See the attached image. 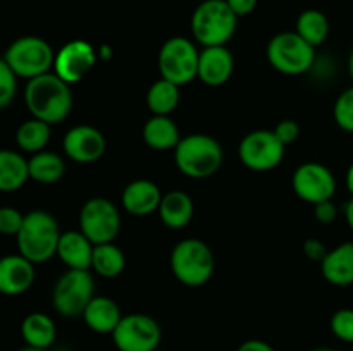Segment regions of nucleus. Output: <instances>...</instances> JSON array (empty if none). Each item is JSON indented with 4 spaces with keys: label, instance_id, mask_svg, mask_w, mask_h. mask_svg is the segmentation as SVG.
Listing matches in <instances>:
<instances>
[{
    "label": "nucleus",
    "instance_id": "nucleus-1",
    "mask_svg": "<svg viewBox=\"0 0 353 351\" xmlns=\"http://www.w3.org/2000/svg\"><path fill=\"white\" fill-rule=\"evenodd\" d=\"M24 102L31 117L45 120L50 126L59 124L72 110L71 85L55 72H47L28 81L24 88Z\"/></svg>",
    "mask_w": 353,
    "mask_h": 351
},
{
    "label": "nucleus",
    "instance_id": "nucleus-2",
    "mask_svg": "<svg viewBox=\"0 0 353 351\" xmlns=\"http://www.w3.org/2000/svg\"><path fill=\"white\" fill-rule=\"evenodd\" d=\"M61 236V227L52 213L31 210L24 215V224L16 236L17 248L33 264H45L57 255Z\"/></svg>",
    "mask_w": 353,
    "mask_h": 351
},
{
    "label": "nucleus",
    "instance_id": "nucleus-3",
    "mask_svg": "<svg viewBox=\"0 0 353 351\" xmlns=\"http://www.w3.org/2000/svg\"><path fill=\"white\" fill-rule=\"evenodd\" d=\"M223 160V147L210 134L195 133L183 136L174 150L176 167L190 179L210 178L219 171Z\"/></svg>",
    "mask_w": 353,
    "mask_h": 351
},
{
    "label": "nucleus",
    "instance_id": "nucleus-4",
    "mask_svg": "<svg viewBox=\"0 0 353 351\" xmlns=\"http://www.w3.org/2000/svg\"><path fill=\"white\" fill-rule=\"evenodd\" d=\"M192 34L203 47L226 45L234 36L238 16L226 0H203L192 14Z\"/></svg>",
    "mask_w": 353,
    "mask_h": 351
},
{
    "label": "nucleus",
    "instance_id": "nucleus-5",
    "mask_svg": "<svg viewBox=\"0 0 353 351\" xmlns=\"http://www.w3.org/2000/svg\"><path fill=\"white\" fill-rule=\"evenodd\" d=\"M214 268L216 260L205 241L199 237H186L172 248L171 270L181 284L200 288L210 281Z\"/></svg>",
    "mask_w": 353,
    "mask_h": 351
},
{
    "label": "nucleus",
    "instance_id": "nucleus-6",
    "mask_svg": "<svg viewBox=\"0 0 353 351\" xmlns=\"http://www.w3.org/2000/svg\"><path fill=\"white\" fill-rule=\"evenodd\" d=\"M17 78L34 79L50 72L55 64V52L50 43L40 36H21L9 45L2 58Z\"/></svg>",
    "mask_w": 353,
    "mask_h": 351
},
{
    "label": "nucleus",
    "instance_id": "nucleus-7",
    "mask_svg": "<svg viewBox=\"0 0 353 351\" xmlns=\"http://www.w3.org/2000/svg\"><path fill=\"white\" fill-rule=\"evenodd\" d=\"M95 279L90 270L68 268L59 277L52 292V305L59 315L65 319L83 317L86 306L95 298Z\"/></svg>",
    "mask_w": 353,
    "mask_h": 351
},
{
    "label": "nucleus",
    "instance_id": "nucleus-8",
    "mask_svg": "<svg viewBox=\"0 0 353 351\" xmlns=\"http://www.w3.org/2000/svg\"><path fill=\"white\" fill-rule=\"evenodd\" d=\"M268 61L281 74L299 76L314 65L316 48L296 31H281L269 41Z\"/></svg>",
    "mask_w": 353,
    "mask_h": 351
},
{
    "label": "nucleus",
    "instance_id": "nucleus-9",
    "mask_svg": "<svg viewBox=\"0 0 353 351\" xmlns=\"http://www.w3.org/2000/svg\"><path fill=\"white\" fill-rule=\"evenodd\" d=\"M199 61L200 52L192 40L172 36L159 50V72L161 78L185 86L199 78Z\"/></svg>",
    "mask_w": 353,
    "mask_h": 351
},
{
    "label": "nucleus",
    "instance_id": "nucleus-10",
    "mask_svg": "<svg viewBox=\"0 0 353 351\" xmlns=\"http://www.w3.org/2000/svg\"><path fill=\"white\" fill-rule=\"evenodd\" d=\"M79 231L93 244L114 243L121 231L119 210L103 196L90 198L79 212Z\"/></svg>",
    "mask_w": 353,
    "mask_h": 351
},
{
    "label": "nucleus",
    "instance_id": "nucleus-11",
    "mask_svg": "<svg viewBox=\"0 0 353 351\" xmlns=\"http://www.w3.org/2000/svg\"><path fill=\"white\" fill-rule=\"evenodd\" d=\"M286 147L274 131L257 129L248 133L238 147L241 164L255 172H268L278 167L285 158Z\"/></svg>",
    "mask_w": 353,
    "mask_h": 351
},
{
    "label": "nucleus",
    "instance_id": "nucleus-12",
    "mask_svg": "<svg viewBox=\"0 0 353 351\" xmlns=\"http://www.w3.org/2000/svg\"><path fill=\"white\" fill-rule=\"evenodd\" d=\"M110 336L119 351H155L162 341V330L150 315L128 313Z\"/></svg>",
    "mask_w": 353,
    "mask_h": 351
},
{
    "label": "nucleus",
    "instance_id": "nucleus-13",
    "mask_svg": "<svg viewBox=\"0 0 353 351\" xmlns=\"http://www.w3.org/2000/svg\"><path fill=\"white\" fill-rule=\"evenodd\" d=\"M293 189L303 202L317 205L321 202L333 200L336 193V178L324 164L305 162L293 172Z\"/></svg>",
    "mask_w": 353,
    "mask_h": 351
},
{
    "label": "nucleus",
    "instance_id": "nucleus-14",
    "mask_svg": "<svg viewBox=\"0 0 353 351\" xmlns=\"http://www.w3.org/2000/svg\"><path fill=\"white\" fill-rule=\"evenodd\" d=\"M99 54L92 43L85 40H71L55 54L54 72L68 85L79 83L97 64Z\"/></svg>",
    "mask_w": 353,
    "mask_h": 351
},
{
    "label": "nucleus",
    "instance_id": "nucleus-15",
    "mask_svg": "<svg viewBox=\"0 0 353 351\" xmlns=\"http://www.w3.org/2000/svg\"><path fill=\"white\" fill-rule=\"evenodd\" d=\"M105 147L107 141L102 131L88 124L71 127L62 140L64 153L76 164H93L100 160L105 153Z\"/></svg>",
    "mask_w": 353,
    "mask_h": 351
},
{
    "label": "nucleus",
    "instance_id": "nucleus-16",
    "mask_svg": "<svg viewBox=\"0 0 353 351\" xmlns=\"http://www.w3.org/2000/svg\"><path fill=\"white\" fill-rule=\"evenodd\" d=\"M234 57L226 45L203 47L199 61V79L207 86H223L233 76Z\"/></svg>",
    "mask_w": 353,
    "mask_h": 351
},
{
    "label": "nucleus",
    "instance_id": "nucleus-17",
    "mask_svg": "<svg viewBox=\"0 0 353 351\" xmlns=\"http://www.w3.org/2000/svg\"><path fill=\"white\" fill-rule=\"evenodd\" d=\"M34 282V264L21 253L7 255L0 260V292L19 296Z\"/></svg>",
    "mask_w": 353,
    "mask_h": 351
},
{
    "label": "nucleus",
    "instance_id": "nucleus-18",
    "mask_svg": "<svg viewBox=\"0 0 353 351\" xmlns=\"http://www.w3.org/2000/svg\"><path fill=\"white\" fill-rule=\"evenodd\" d=\"M162 191L150 179H137L124 188L121 203L134 217H145L157 212L162 202Z\"/></svg>",
    "mask_w": 353,
    "mask_h": 351
},
{
    "label": "nucleus",
    "instance_id": "nucleus-19",
    "mask_svg": "<svg viewBox=\"0 0 353 351\" xmlns=\"http://www.w3.org/2000/svg\"><path fill=\"white\" fill-rule=\"evenodd\" d=\"M95 244L81 233V231H65L59 241L57 257L68 268L76 270H90L93 260Z\"/></svg>",
    "mask_w": 353,
    "mask_h": 351
},
{
    "label": "nucleus",
    "instance_id": "nucleus-20",
    "mask_svg": "<svg viewBox=\"0 0 353 351\" xmlns=\"http://www.w3.org/2000/svg\"><path fill=\"white\" fill-rule=\"evenodd\" d=\"M321 272L330 284L347 288L353 284V241L338 244L321 262Z\"/></svg>",
    "mask_w": 353,
    "mask_h": 351
},
{
    "label": "nucleus",
    "instance_id": "nucleus-21",
    "mask_svg": "<svg viewBox=\"0 0 353 351\" xmlns=\"http://www.w3.org/2000/svg\"><path fill=\"white\" fill-rule=\"evenodd\" d=\"M123 317L119 305L109 296H95L83 313L88 329L97 334H112Z\"/></svg>",
    "mask_w": 353,
    "mask_h": 351
},
{
    "label": "nucleus",
    "instance_id": "nucleus-22",
    "mask_svg": "<svg viewBox=\"0 0 353 351\" xmlns=\"http://www.w3.org/2000/svg\"><path fill=\"white\" fill-rule=\"evenodd\" d=\"M159 217L162 224L169 229H183L188 226L195 213V205L188 193L172 189L162 196L161 206H159Z\"/></svg>",
    "mask_w": 353,
    "mask_h": 351
},
{
    "label": "nucleus",
    "instance_id": "nucleus-23",
    "mask_svg": "<svg viewBox=\"0 0 353 351\" xmlns=\"http://www.w3.org/2000/svg\"><path fill=\"white\" fill-rule=\"evenodd\" d=\"M181 138L178 124L169 116H152L143 126V141L155 151L176 150Z\"/></svg>",
    "mask_w": 353,
    "mask_h": 351
},
{
    "label": "nucleus",
    "instance_id": "nucleus-24",
    "mask_svg": "<svg viewBox=\"0 0 353 351\" xmlns=\"http://www.w3.org/2000/svg\"><path fill=\"white\" fill-rule=\"evenodd\" d=\"M21 336L26 346L48 350L57 339V327L47 313L33 312L24 317L21 323Z\"/></svg>",
    "mask_w": 353,
    "mask_h": 351
},
{
    "label": "nucleus",
    "instance_id": "nucleus-25",
    "mask_svg": "<svg viewBox=\"0 0 353 351\" xmlns=\"http://www.w3.org/2000/svg\"><path fill=\"white\" fill-rule=\"evenodd\" d=\"M30 176V160L12 150H3L0 153V189L3 193H12L26 184Z\"/></svg>",
    "mask_w": 353,
    "mask_h": 351
},
{
    "label": "nucleus",
    "instance_id": "nucleus-26",
    "mask_svg": "<svg viewBox=\"0 0 353 351\" xmlns=\"http://www.w3.org/2000/svg\"><path fill=\"white\" fill-rule=\"evenodd\" d=\"M181 86L161 78L148 88L147 107L154 116H171L181 100Z\"/></svg>",
    "mask_w": 353,
    "mask_h": 351
},
{
    "label": "nucleus",
    "instance_id": "nucleus-27",
    "mask_svg": "<svg viewBox=\"0 0 353 351\" xmlns=\"http://www.w3.org/2000/svg\"><path fill=\"white\" fill-rule=\"evenodd\" d=\"M92 268L100 277H119L124 272V268H126V255L114 243L95 244Z\"/></svg>",
    "mask_w": 353,
    "mask_h": 351
},
{
    "label": "nucleus",
    "instance_id": "nucleus-28",
    "mask_svg": "<svg viewBox=\"0 0 353 351\" xmlns=\"http://www.w3.org/2000/svg\"><path fill=\"white\" fill-rule=\"evenodd\" d=\"M65 172V162L54 151H38L30 158V176L41 184H54L61 181Z\"/></svg>",
    "mask_w": 353,
    "mask_h": 351
},
{
    "label": "nucleus",
    "instance_id": "nucleus-29",
    "mask_svg": "<svg viewBox=\"0 0 353 351\" xmlns=\"http://www.w3.org/2000/svg\"><path fill=\"white\" fill-rule=\"evenodd\" d=\"M330 19L324 12L317 9H307L296 19L295 31L314 48L323 45L330 36Z\"/></svg>",
    "mask_w": 353,
    "mask_h": 351
},
{
    "label": "nucleus",
    "instance_id": "nucleus-30",
    "mask_svg": "<svg viewBox=\"0 0 353 351\" xmlns=\"http://www.w3.org/2000/svg\"><path fill=\"white\" fill-rule=\"evenodd\" d=\"M48 141H50V124L45 120L31 117L30 120H24L17 127L16 143L26 153L34 155L38 151H43Z\"/></svg>",
    "mask_w": 353,
    "mask_h": 351
},
{
    "label": "nucleus",
    "instance_id": "nucleus-31",
    "mask_svg": "<svg viewBox=\"0 0 353 351\" xmlns=\"http://www.w3.org/2000/svg\"><path fill=\"white\" fill-rule=\"evenodd\" d=\"M334 120L347 133H353V86L340 93L333 109Z\"/></svg>",
    "mask_w": 353,
    "mask_h": 351
},
{
    "label": "nucleus",
    "instance_id": "nucleus-32",
    "mask_svg": "<svg viewBox=\"0 0 353 351\" xmlns=\"http://www.w3.org/2000/svg\"><path fill=\"white\" fill-rule=\"evenodd\" d=\"M331 332L343 343L353 344V308H340L330 320Z\"/></svg>",
    "mask_w": 353,
    "mask_h": 351
},
{
    "label": "nucleus",
    "instance_id": "nucleus-33",
    "mask_svg": "<svg viewBox=\"0 0 353 351\" xmlns=\"http://www.w3.org/2000/svg\"><path fill=\"white\" fill-rule=\"evenodd\" d=\"M17 74L6 64L0 62V107L7 109L16 98Z\"/></svg>",
    "mask_w": 353,
    "mask_h": 351
},
{
    "label": "nucleus",
    "instance_id": "nucleus-34",
    "mask_svg": "<svg viewBox=\"0 0 353 351\" xmlns=\"http://www.w3.org/2000/svg\"><path fill=\"white\" fill-rule=\"evenodd\" d=\"M24 224V215L17 209L3 206L0 209V233L6 236H17Z\"/></svg>",
    "mask_w": 353,
    "mask_h": 351
},
{
    "label": "nucleus",
    "instance_id": "nucleus-35",
    "mask_svg": "<svg viewBox=\"0 0 353 351\" xmlns=\"http://www.w3.org/2000/svg\"><path fill=\"white\" fill-rule=\"evenodd\" d=\"M272 131H274L276 136L279 138V141H281L285 147H288V145L295 143L296 138L300 136V124L293 119H285Z\"/></svg>",
    "mask_w": 353,
    "mask_h": 351
},
{
    "label": "nucleus",
    "instance_id": "nucleus-36",
    "mask_svg": "<svg viewBox=\"0 0 353 351\" xmlns=\"http://www.w3.org/2000/svg\"><path fill=\"white\" fill-rule=\"evenodd\" d=\"M314 215L321 224H331L338 217V209L333 200H327V202H321L314 205Z\"/></svg>",
    "mask_w": 353,
    "mask_h": 351
},
{
    "label": "nucleus",
    "instance_id": "nucleus-37",
    "mask_svg": "<svg viewBox=\"0 0 353 351\" xmlns=\"http://www.w3.org/2000/svg\"><path fill=\"white\" fill-rule=\"evenodd\" d=\"M327 251L330 250H326L323 241L317 240V237H309V240L303 243V253H305L312 262H319L321 264V262L326 258Z\"/></svg>",
    "mask_w": 353,
    "mask_h": 351
},
{
    "label": "nucleus",
    "instance_id": "nucleus-38",
    "mask_svg": "<svg viewBox=\"0 0 353 351\" xmlns=\"http://www.w3.org/2000/svg\"><path fill=\"white\" fill-rule=\"evenodd\" d=\"M226 2L238 17H243L254 12L259 0H226Z\"/></svg>",
    "mask_w": 353,
    "mask_h": 351
},
{
    "label": "nucleus",
    "instance_id": "nucleus-39",
    "mask_svg": "<svg viewBox=\"0 0 353 351\" xmlns=\"http://www.w3.org/2000/svg\"><path fill=\"white\" fill-rule=\"evenodd\" d=\"M236 351H276L269 343L262 339H248L240 344Z\"/></svg>",
    "mask_w": 353,
    "mask_h": 351
},
{
    "label": "nucleus",
    "instance_id": "nucleus-40",
    "mask_svg": "<svg viewBox=\"0 0 353 351\" xmlns=\"http://www.w3.org/2000/svg\"><path fill=\"white\" fill-rule=\"evenodd\" d=\"M345 219H347L348 226H350V229L353 231V196L348 200L347 206H345Z\"/></svg>",
    "mask_w": 353,
    "mask_h": 351
},
{
    "label": "nucleus",
    "instance_id": "nucleus-41",
    "mask_svg": "<svg viewBox=\"0 0 353 351\" xmlns=\"http://www.w3.org/2000/svg\"><path fill=\"white\" fill-rule=\"evenodd\" d=\"M347 188L353 196V162H352L350 167H348V171H347Z\"/></svg>",
    "mask_w": 353,
    "mask_h": 351
},
{
    "label": "nucleus",
    "instance_id": "nucleus-42",
    "mask_svg": "<svg viewBox=\"0 0 353 351\" xmlns=\"http://www.w3.org/2000/svg\"><path fill=\"white\" fill-rule=\"evenodd\" d=\"M348 71H350V76H352V79H353V50H352V54H350V58H348Z\"/></svg>",
    "mask_w": 353,
    "mask_h": 351
},
{
    "label": "nucleus",
    "instance_id": "nucleus-43",
    "mask_svg": "<svg viewBox=\"0 0 353 351\" xmlns=\"http://www.w3.org/2000/svg\"><path fill=\"white\" fill-rule=\"evenodd\" d=\"M19 351H47V350H38V348H31V346H26V348H23V350H19Z\"/></svg>",
    "mask_w": 353,
    "mask_h": 351
},
{
    "label": "nucleus",
    "instance_id": "nucleus-44",
    "mask_svg": "<svg viewBox=\"0 0 353 351\" xmlns=\"http://www.w3.org/2000/svg\"><path fill=\"white\" fill-rule=\"evenodd\" d=\"M312 351H336V350H333V348H316V350H312Z\"/></svg>",
    "mask_w": 353,
    "mask_h": 351
}]
</instances>
